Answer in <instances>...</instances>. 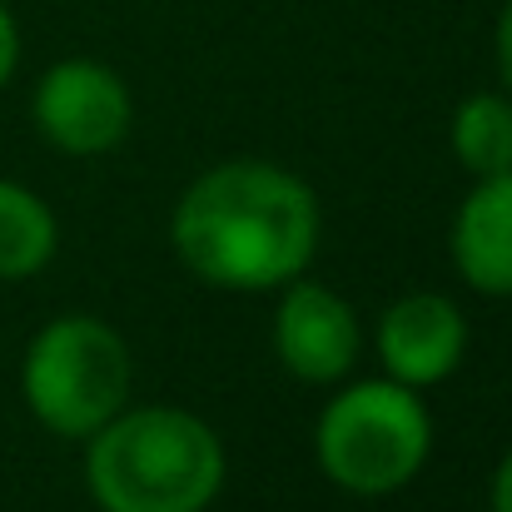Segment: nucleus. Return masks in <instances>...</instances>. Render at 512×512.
Instances as JSON below:
<instances>
[{"mask_svg": "<svg viewBox=\"0 0 512 512\" xmlns=\"http://www.w3.org/2000/svg\"><path fill=\"white\" fill-rule=\"evenodd\" d=\"M493 512H512V453L503 458V468L493 473Z\"/></svg>", "mask_w": 512, "mask_h": 512, "instance_id": "nucleus-13", "label": "nucleus"}, {"mask_svg": "<svg viewBox=\"0 0 512 512\" xmlns=\"http://www.w3.org/2000/svg\"><path fill=\"white\" fill-rule=\"evenodd\" d=\"M274 348L304 383H334L358 358V319L334 289L294 284L274 314Z\"/></svg>", "mask_w": 512, "mask_h": 512, "instance_id": "nucleus-6", "label": "nucleus"}, {"mask_svg": "<svg viewBox=\"0 0 512 512\" xmlns=\"http://www.w3.org/2000/svg\"><path fill=\"white\" fill-rule=\"evenodd\" d=\"M498 70H503V90L512 100V0L503 5V20H498Z\"/></svg>", "mask_w": 512, "mask_h": 512, "instance_id": "nucleus-12", "label": "nucleus"}, {"mask_svg": "<svg viewBox=\"0 0 512 512\" xmlns=\"http://www.w3.org/2000/svg\"><path fill=\"white\" fill-rule=\"evenodd\" d=\"M35 125L65 155H105L130 130V90L100 60H60L35 85Z\"/></svg>", "mask_w": 512, "mask_h": 512, "instance_id": "nucleus-5", "label": "nucleus"}, {"mask_svg": "<svg viewBox=\"0 0 512 512\" xmlns=\"http://www.w3.org/2000/svg\"><path fill=\"white\" fill-rule=\"evenodd\" d=\"M170 234L199 279L219 289H274L314 259L319 204L299 174L234 160L184 189Z\"/></svg>", "mask_w": 512, "mask_h": 512, "instance_id": "nucleus-1", "label": "nucleus"}, {"mask_svg": "<svg viewBox=\"0 0 512 512\" xmlns=\"http://www.w3.org/2000/svg\"><path fill=\"white\" fill-rule=\"evenodd\" d=\"M314 443L324 473L343 493L378 498L423 468L433 423L408 383H353L324 408Z\"/></svg>", "mask_w": 512, "mask_h": 512, "instance_id": "nucleus-3", "label": "nucleus"}, {"mask_svg": "<svg viewBox=\"0 0 512 512\" xmlns=\"http://www.w3.org/2000/svg\"><path fill=\"white\" fill-rule=\"evenodd\" d=\"M85 483L105 512H204L224 483V448L184 408L115 413L90 433Z\"/></svg>", "mask_w": 512, "mask_h": 512, "instance_id": "nucleus-2", "label": "nucleus"}, {"mask_svg": "<svg viewBox=\"0 0 512 512\" xmlns=\"http://www.w3.org/2000/svg\"><path fill=\"white\" fill-rule=\"evenodd\" d=\"M50 254H55L50 209L30 189L0 179V279H30L50 264Z\"/></svg>", "mask_w": 512, "mask_h": 512, "instance_id": "nucleus-9", "label": "nucleus"}, {"mask_svg": "<svg viewBox=\"0 0 512 512\" xmlns=\"http://www.w3.org/2000/svg\"><path fill=\"white\" fill-rule=\"evenodd\" d=\"M20 388L50 433L90 438L125 408L130 348L100 319H55L30 343Z\"/></svg>", "mask_w": 512, "mask_h": 512, "instance_id": "nucleus-4", "label": "nucleus"}, {"mask_svg": "<svg viewBox=\"0 0 512 512\" xmlns=\"http://www.w3.org/2000/svg\"><path fill=\"white\" fill-rule=\"evenodd\" d=\"M15 55H20V35H15L10 10L0 5V90H5V80H10V70H15Z\"/></svg>", "mask_w": 512, "mask_h": 512, "instance_id": "nucleus-11", "label": "nucleus"}, {"mask_svg": "<svg viewBox=\"0 0 512 512\" xmlns=\"http://www.w3.org/2000/svg\"><path fill=\"white\" fill-rule=\"evenodd\" d=\"M453 264L478 294H512V170L488 174L453 219Z\"/></svg>", "mask_w": 512, "mask_h": 512, "instance_id": "nucleus-8", "label": "nucleus"}, {"mask_svg": "<svg viewBox=\"0 0 512 512\" xmlns=\"http://www.w3.org/2000/svg\"><path fill=\"white\" fill-rule=\"evenodd\" d=\"M453 155L478 179L512 170V100L508 95H473L453 115Z\"/></svg>", "mask_w": 512, "mask_h": 512, "instance_id": "nucleus-10", "label": "nucleus"}, {"mask_svg": "<svg viewBox=\"0 0 512 512\" xmlns=\"http://www.w3.org/2000/svg\"><path fill=\"white\" fill-rule=\"evenodd\" d=\"M463 348H468V324L458 304H448L443 294H408L388 304L378 324L383 368L393 383H408V388L443 383L463 363Z\"/></svg>", "mask_w": 512, "mask_h": 512, "instance_id": "nucleus-7", "label": "nucleus"}]
</instances>
